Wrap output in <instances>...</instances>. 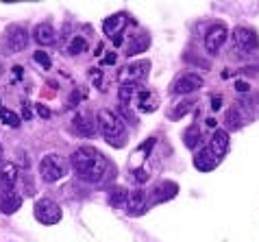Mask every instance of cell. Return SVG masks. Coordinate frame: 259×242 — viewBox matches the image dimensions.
<instances>
[{
	"label": "cell",
	"instance_id": "obj_1",
	"mask_svg": "<svg viewBox=\"0 0 259 242\" xmlns=\"http://www.w3.org/2000/svg\"><path fill=\"white\" fill-rule=\"evenodd\" d=\"M72 170L78 179L88 181V183H98L107 173V159L98 148L92 146H81L72 153L70 157Z\"/></svg>",
	"mask_w": 259,
	"mask_h": 242
},
{
	"label": "cell",
	"instance_id": "obj_2",
	"mask_svg": "<svg viewBox=\"0 0 259 242\" xmlns=\"http://www.w3.org/2000/svg\"><path fill=\"white\" fill-rule=\"evenodd\" d=\"M98 129L109 146L122 148L126 144V127L122 123V118H118V113H113L109 109H100L98 111Z\"/></svg>",
	"mask_w": 259,
	"mask_h": 242
},
{
	"label": "cell",
	"instance_id": "obj_3",
	"mask_svg": "<svg viewBox=\"0 0 259 242\" xmlns=\"http://www.w3.org/2000/svg\"><path fill=\"white\" fill-rule=\"evenodd\" d=\"M66 173H68V166H66V159H63L61 155L50 153V155H44V157H41V162H39V177L46 183H55V181L63 179Z\"/></svg>",
	"mask_w": 259,
	"mask_h": 242
},
{
	"label": "cell",
	"instance_id": "obj_4",
	"mask_svg": "<svg viewBox=\"0 0 259 242\" xmlns=\"http://www.w3.org/2000/svg\"><path fill=\"white\" fill-rule=\"evenodd\" d=\"M33 214H35V218H37L39 223L55 225V223H59L61 220L63 212H61V205L55 203L53 198H39V201L35 203V208H33Z\"/></svg>",
	"mask_w": 259,
	"mask_h": 242
},
{
	"label": "cell",
	"instance_id": "obj_5",
	"mask_svg": "<svg viewBox=\"0 0 259 242\" xmlns=\"http://www.w3.org/2000/svg\"><path fill=\"white\" fill-rule=\"evenodd\" d=\"M150 72V61H135V63H128L120 70L118 79L122 85H138L140 81H144Z\"/></svg>",
	"mask_w": 259,
	"mask_h": 242
},
{
	"label": "cell",
	"instance_id": "obj_6",
	"mask_svg": "<svg viewBox=\"0 0 259 242\" xmlns=\"http://www.w3.org/2000/svg\"><path fill=\"white\" fill-rule=\"evenodd\" d=\"M233 46L240 53H255L259 48V37L255 28L248 26H237L233 31Z\"/></svg>",
	"mask_w": 259,
	"mask_h": 242
},
{
	"label": "cell",
	"instance_id": "obj_7",
	"mask_svg": "<svg viewBox=\"0 0 259 242\" xmlns=\"http://www.w3.org/2000/svg\"><path fill=\"white\" fill-rule=\"evenodd\" d=\"M128 24H131V18H128L124 11H120V13H113L111 18L105 20V22H103V31H105L107 37L113 39V44L120 46L122 33H124V28H126Z\"/></svg>",
	"mask_w": 259,
	"mask_h": 242
},
{
	"label": "cell",
	"instance_id": "obj_8",
	"mask_svg": "<svg viewBox=\"0 0 259 242\" xmlns=\"http://www.w3.org/2000/svg\"><path fill=\"white\" fill-rule=\"evenodd\" d=\"M227 35H229L227 24H222V22L211 24L209 31L205 33V48H207V53H209V55L218 53L220 48H222V44L227 42Z\"/></svg>",
	"mask_w": 259,
	"mask_h": 242
},
{
	"label": "cell",
	"instance_id": "obj_9",
	"mask_svg": "<svg viewBox=\"0 0 259 242\" xmlns=\"http://www.w3.org/2000/svg\"><path fill=\"white\" fill-rule=\"evenodd\" d=\"M28 44V33L22 26H9L5 33V46L9 53H20L24 51Z\"/></svg>",
	"mask_w": 259,
	"mask_h": 242
},
{
	"label": "cell",
	"instance_id": "obj_10",
	"mask_svg": "<svg viewBox=\"0 0 259 242\" xmlns=\"http://www.w3.org/2000/svg\"><path fill=\"white\" fill-rule=\"evenodd\" d=\"M203 76L196 74V72H188V74H183V76H179L177 83L172 85V92L175 94H190V92H196L203 88Z\"/></svg>",
	"mask_w": 259,
	"mask_h": 242
},
{
	"label": "cell",
	"instance_id": "obj_11",
	"mask_svg": "<svg viewBox=\"0 0 259 242\" xmlns=\"http://www.w3.org/2000/svg\"><path fill=\"white\" fill-rule=\"evenodd\" d=\"M148 210V196L142 188H135L133 192H128L126 198V212L131 216H142L144 212Z\"/></svg>",
	"mask_w": 259,
	"mask_h": 242
},
{
	"label": "cell",
	"instance_id": "obj_12",
	"mask_svg": "<svg viewBox=\"0 0 259 242\" xmlns=\"http://www.w3.org/2000/svg\"><path fill=\"white\" fill-rule=\"evenodd\" d=\"M209 151L215 155L218 159H222L229 153V131L227 129H218L213 131L211 142H209Z\"/></svg>",
	"mask_w": 259,
	"mask_h": 242
},
{
	"label": "cell",
	"instance_id": "obj_13",
	"mask_svg": "<svg viewBox=\"0 0 259 242\" xmlns=\"http://www.w3.org/2000/svg\"><path fill=\"white\" fill-rule=\"evenodd\" d=\"M218 157L209 151V146L207 148H200V151L194 155V166H196L200 173H209V170H213L215 166H218Z\"/></svg>",
	"mask_w": 259,
	"mask_h": 242
},
{
	"label": "cell",
	"instance_id": "obj_14",
	"mask_svg": "<svg viewBox=\"0 0 259 242\" xmlns=\"http://www.w3.org/2000/svg\"><path fill=\"white\" fill-rule=\"evenodd\" d=\"M179 194V186L175 181H159L153 190V196H155V203H163V201H170Z\"/></svg>",
	"mask_w": 259,
	"mask_h": 242
},
{
	"label": "cell",
	"instance_id": "obj_15",
	"mask_svg": "<svg viewBox=\"0 0 259 242\" xmlns=\"http://www.w3.org/2000/svg\"><path fill=\"white\" fill-rule=\"evenodd\" d=\"M20 205H22V196H20L16 190L0 192V212H3V214H13V212L20 210Z\"/></svg>",
	"mask_w": 259,
	"mask_h": 242
},
{
	"label": "cell",
	"instance_id": "obj_16",
	"mask_svg": "<svg viewBox=\"0 0 259 242\" xmlns=\"http://www.w3.org/2000/svg\"><path fill=\"white\" fill-rule=\"evenodd\" d=\"M148 46H150V35L148 33H135L133 37L126 42V55L128 57L140 55V53L146 51Z\"/></svg>",
	"mask_w": 259,
	"mask_h": 242
},
{
	"label": "cell",
	"instance_id": "obj_17",
	"mask_svg": "<svg viewBox=\"0 0 259 242\" xmlns=\"http://www.w3.org/2000/svg\"><path fill=\"white\" fill-rule=\"evenodd\" d=\"M18 179V166L16 164H9V166H3L0 170V192H11L16 186Z\"/></svg>",
	"mask_w": 259,
	"mask_h": 242
},
{
	"label": "cell",
	"instance_id": "obj_18",
	"mask_svg": "<svg viewBox=\"0 0 259 242\" xmlns=\"http://www.w3.org/2000/svg\"><path fill=\"white\" fill-rule=\"evenodd\" d=\"M72 125H74V129L78 131V135H85V138H92V135L96 133V125L94 120L90 116H81V113H76L74 120H72Z\"/></svg>",
	"mask_w": 259,
	"mask_h": 242
},
{
	"label": "cell",
	"instance_id": "obj_19",
	"mask_svg": "<svg viewBox=\"0 0 259 242\" xmlns=\"http://www.w3.org/2000/svg\"><path fill=\"white\" fill-rule=\"evenodd\" d=\"M35 39H37V44H41V46H50V44H55L57 33L53 31L50 24H39L35 28Z\"/></svg>",
	"mask_w": 259,
	"mask_h": 242
},
{
	"label": "cell",
	"instance_id": "obj_20",
	"mask_svg": "<svg viewBox=\"0 0 259 242\" xmlns=\"http://www.w3.org/2000/svg\"><path fill=\"white\" fill-rule=\"evenodd\" d=\"M138 101H140V109L142 111H155L157 105H159V103H157V96L153 94V92H146V90L140 92Z\"/></svg>",
	"mask_w": 259,
	"mask_h": 242
},
{
	"label": "cell",
	"instance_id": "obj_21",
	"mask_svg": "<svg viewBox=\"0 0 259 242\" xmlns=\"http://www.w3.org/2000/svg\"><path fill=\"white\" fill-rule=\"evenodd\" d=\"M126 198H128V192L124 188H120V186H116L109 192V203L113 205V208H124Z\"/></svg>",
	"mask_w": 259,
	"mask_h": 242
},
{
	"label": "cell",
	"instance_id": "obj_22",
	"mask_svg": "<svg viewBox=\"0 0 259 242\" xmlns=\"http://www.w3.org/2000/svg\"><path fill=\"white\" fill-rule=\"evenodd\" d=\"M225 125H227L229 131L240 129V127H242V113H240V109H235V107L229 109L227 116H225Z\"/></svg>",
	"mask_w": 259,
	"mask_h": 242
},
{
	"label": "cell",
	"instance_id": "obj_23",
	"mask_svg": "<svg viewBox=\"0 0 259 242\" xmlns=\"http://www.w3.org/2000/svg\"><path fill=\"white\" fill-rule=\"evenodd\" d=\"M0 123L11 127V129H18L20 123H22V118H20L18 113H13L11 109H0Z\"/></svg>",
	"mask_w": 259,
	"mask_h": 242
},
{
	"label": "cell",
	"instance_id": "obj_24",
	"mask_svg": "<svg viewBox=\"0 0 259 242\" xmlns=\"http://www.w3.org/2000/svg\"><path fill=\"white\" fill-rule=\"evenodd\" d=\"M183 142H185V146H188V148H196L198 142H200L198 127H190V129L185 131V135H183Z\"/></svg>",
	"mask_w": 259,
	"mask_h": 242
},
{
	"label": "cell",
	"instance_id": "obj_25",
	"mask_svg": "<svg viewBox=\"0 0 259 242\" xmlns=\"http://www.w3.org/2000/svg\"><path fill=\"white\" fill-rule=\"evenodd\" d=\"M85 51H88V42H85L83 37H74V39L70 42V46H68V53L70 55H81Z\"/></svg>",
	"mask_w": 259,
	"mask_h": 242
},
{
	"label": "cell",
	"instance_id": "obj_26",
	"mask_svg": "<svg viewBox=\"0 0 259 242\" xmlns=\"http://www.w3.org/2000/svg\"><path fill=\"white\" fill-rule=\"evenodd\" d=\"M135 85H120V92H118V96H120V101H122V105H126L131 98L135 96Z\"/></svg>",
	"mask_w": 259,
	"mask_h": 242
},
{
	"label": "cell",
	"instance_id": "obj_27",
	"mask_svg": "<svg viewBox=\"0 0 259 242\" xmlns=\"http://www.w3.org/2000/svg\"><path fill=\"white\" fill-rule=\"evenodd\" d=\"M33 59H35V63H39L44 70H48L53 63H50V57L44 53V51H37V53H33Z\"/></svg>",
	"mask_w": 259,
	"mask_h": 242
},
{
	"label": "cell",
	"instance_id": "obj_28",
	"mask_svg": "<svg viewBox=\"0 0 259 242\" xmlns=\"http://www.w3.org/2000/svg\"><path fill=\"white\" fill-rule=\"evenodd\" d=\"M192 105H194L192 101H185V103H181V105H179V107H177L175 111H172V118H175V120H177L179 116H181V113H188V111L192 109Z\"/></svg>",
	"mask_w": 259,
	"mask_h": 242
},
{
	"label": "cell",
	"instance_id": "obj_29",
	"mask_svg": "<svg viewBox=\"0 0 259 242\" xmlns=\"http://www.w3.org/2000/svg\"><path fill=\"white\" fill-rule=\"evenodd\" d=\"M120 113L122 116H124L128 123H133V125H138V120H135V116H133V111H128V107L126 105H120Z\"/></svg>",
	"mask_w": 259,
	"mask_h": 242
},
{
	"label": "cell",
	"instance_id": "obj_30",
	"mask_svg": "<svg viewBox=\"0 0 259 242\" xmlns=\"http://www.w3.org/2000/svg\"><path fill=\"white\" fill-rule=\"evenodd\" d=\"M90 79H92V83L94 85H98V88H103V74H100V70H90Z\"/></svg>",
	"mask_w": 259,
	"mask_h": 242
},
{
	"label": "cell",
	"instance_id": "obj_31",
	"mask_svg": "<svg viewBox=\"0 0 259 242\" xmlns=\"http://www.w3.org/2000/svg\"><path fill=\"white\" fill-rule=\"evenodd\" d=\"M35 109H37V113H39V116L44 118V120H48L50 116H53V111H50V109L46 107V105H41V103H39V105H37V107H35Z\"/></svg>",
	"mask_w": 259,
	"mask_h": 242
},
{
	"label": "cell",
	"instance_id": "obj_32",
	"mask_svg": "<svg viewBox=\"0 0 259 242\" xmlns=\"http://www.w3.org/2000/svg\"><path fill=\"white\" fill-rule=\"evenodd\" d=\"M133 177H135V179H138L140 183H144V181L148 179V173H144V168H138V170L133 173Z\"/></svg>",
	"mask_w": 259,
	"mask_h": 242
},
{
	"label": "cell",
	"instance_id": "obj_33",
	"mask_svg": "<svg viewBox=\"0 0 259 242\" xmlns=\"http://www.w3.org/2000/svg\"><path fill=\"white\" fill-rule=\"evenodd\" d=\"M111 63H116V53H109L103 59V66H111Z\"/></svg>",
	"mask_w": 259,
	"mask_h": 242
},
{
	"label": "cell",
	"instance_id": "obj_34",
	"mask_svg": "<svg viewBox=\"0 0 259 242\" xmlns=\"http://www.w3.org/2000/svg\"><path fill=\"white\" fill-rule=\"evenodd\" d=\"M235 90H240V92H248V83L246 81H235Z\"/></svg>",
	"mask_w": 259,
	"mask_h": 242
},
{
	"label": "cell",
	"instance_id": "obj_35",
	"mask_svg": "<svg viewBox=\"0 0 259 242\" xmlns=\"http://www.w3.org/2000/svg\"><path fill=\"white\" fill-rule=\"evenodd\" d=\"M211 107H213V109H220V107H222V98H220V96H213V98H211Z\"/></svg>",
	"mask_w": 259,
	"mask_h": 242
},
{
	"label": "cell",
	"instance_id": "obj_36",
	"mask_svg": "<svg viewBox=\"0 0 259 242\" xmlns=\"http://www.w3.org/2000/svg\"><path fill=\"white\" fill-rule=\"evenodd\" d=\"M22 120H31V109L24 105V109H22Z\"/></svg>",
	"mask_w": 259,
	"mask_h": 242
},
{
	"label": "cell",
	"instance_id": "obj_37",
	"mask_svg": "<svg viewBox=\"0 0 259 242\" xmlns=\"http://www.w3.org/2000/svg\"><path fill=\"white\" fill-rule=\"evenodd\" d=\"M0 162H3V151H0Z\"/></svg>",
	"mask_w": 259,
	"mask_h": 242
}]
</instances>
